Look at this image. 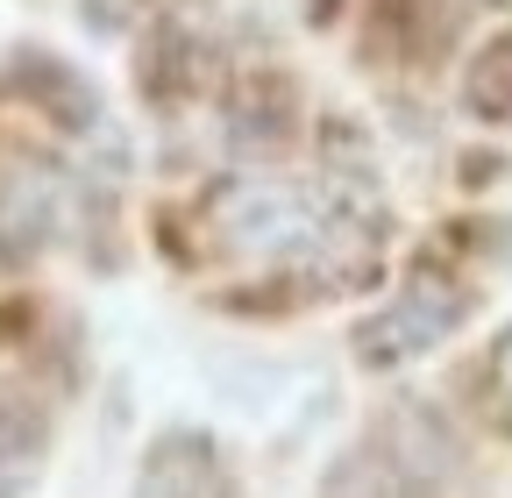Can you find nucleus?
Listing matches in <instances>:
<instances>
[{
	"instance_id": "nucleus-1",
	"label": "nucleus",
	"mask_w": 512,
	"mask_h": 498,
	"mask_svg": "<svg viewBox=\"0 0 512 498\" xmlns=\"http://www.w3.org/2000/svg\"><path fill=\"white\" fill-rule=\"evenodd\" d=\"M207 228L221 249L271 271H299V278H328V285H356L377 271L384 257V200L356 178H228L207 200Z\"/></svg>"
},
{
	"instance_id": "nucleus-2",
	"label": "nucleus",
	"mask_w": 512,
	"mask_h": 498,
	"mask_svg": "<svg viewBox=\"0 0 512 498\" xmlns=\"http://www.w3.org/2000/svg\"><path fill=\"white\" fill-rule=\"evenodd\" d=\"M463 321H470V292H463L456 278H441V271H413V278L399 285V299L384 306L377 321L356 328V356H363L370 370H392V363H413V356H427L434 342H448Z\"/></svg>"
},
{
	"instance_id": "nucleus-3",
	"label": "nucleus",
	"mask_w": 512,
	"mask_h": 498,
	"mask_svg": "<svg viewBox=\"0 0 512 498\" xmlns=\"http://www.w3.org/2000/svg\"><path fill=\"white\" fill-rule=\"evenodd\" d=\"M128 498H235V477H228V463H221V449L207 442V434L171 427V434L150 442Z\"/></svg>"
},
{
	"instance_id": "nucleus-4",
	"label": "nucleus",
	"mask_w": 512,
	"mask_h": 498,
	"mask_svg": "<svg viewBox=\"0 0 512 498\" xmlns=\"http://www.w3.org/2000/svg\"><path fill=\"white\" fill-rule=\"evenodd\" d=\"M50 221H57V185L36 164H22V171L0 178V242H8L15 257L50 235Z\"/></svg>"
},
{
	"instance_id": "nucleus-5",
	"label": "nucleus",
	"mask_w": 512,
	"mask_h": 498,
	"mask_svg": "<svg viewBox=\"0 0 512 498\" xmlns=\"http://www.w3.org/2000/svg\"><path fill=\"white\" fill-rule=\"evenodd\" d=\"M463 107L484 121H512V36H491L470 72H463Z\"/></svg>"
},
{
	"instance_id": "nucleus-6",
	"label": "nucleus",
	"mask_w": 512,
	"mask_h": 498,
	"mask_svg": "<svg viewBox=\"0 0 512 498\" xmlns=\"http://www.w3.org/2000/svg\"><path fill=\"white\" fill-rule=\"evenodd\" d=\"M320 498H406V470H399V456L392 449H349L342 463H335V477L320 484Z\"/></svg>"
},
{
	"instance_id": "nucleus-7",
	"label": "nucleus",
	"mask_w": 512,
	"mask_h": 498,
	"mask_svg": "<svg viewBox=\"0 0 512 498\" xmlns=\"http://www.w3.org/2000/svg\"><path fill=\"white\" fill-rule=\"evenodd\" d=\"M36 449H43V420H36V406L15 399V392H0V463H29Z\"/></svg>"
},
{
	"instance_id": "nucleus-8",
	"label": "nucleus",
	"mask_w": 512,
	"mask_h": 498,
	"mask_svg": "<svg viewBox=\"0 0 512 498\" xmlns=\"http://www.w3.org/2000/svg\"><path fill=\"white\" fill-rule=\"evenodd\" d=\"M491 378L512 392V328H505V335H498V349H491Z\"/></svg>"
},
{
	"instance_id": "nucleus-9",
	"label": "nucleus",
	"mask_w": 512,
	"mask_h": 498,
	"mask_svg": "<svg viewBox=\"0 0 512 498\" xmlns=\"http://www.w3.org/2000/svg\"><path fill=\"white\" fill-rule=\"evenodd\" d=\"M0 498H8V491H0Z\"/></svg>"
}]
</instances>
